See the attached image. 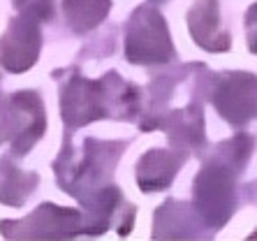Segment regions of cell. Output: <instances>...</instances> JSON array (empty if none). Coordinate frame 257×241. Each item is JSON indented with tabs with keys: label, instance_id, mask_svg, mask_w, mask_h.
<instances>
[{
	"label": "cell",
	"instance_id": "6da1fadb",
	"mask_svg": "<svg viewBox=\"0 0 257 241\" xmlns=\"http://www.w3.org/2000/svg\"><path fill=\"white\" fill-rule=\"evenodd\" d=\"M127 56L137 63L167 60L172 56L165 21L153 10H139L130 24L127 35Z\"/></svg>",
	"mask_w": 257,
	"mask_h": 241
},
{
	"label": "cell",
	"instance_id": "7a4b0ae2",
	"mask_svg": "<svg viewBox=\"0 0 257 241\" xmlns=\"http://www.w3.org/2000/svg\"><path fill=\"white\" fill-rule=\"evenodd\" d=\"M225 86L215 93V104L220 114L232 123L250 118L257 111V79L250 74H227Z\"/></svg>",
	"mask_w": 257,
	"mask_h": 241
},
{
	"label": "cell",
	"instance_id": "3957f363",
	"mask_svg": "<svg viewBox=\"0 0 257 241\" xmlns=\"http://www.w3.org/2000/svg\"><path fill=\"white\" fill-rule=\"evenodd\" d=\"M37 28L33 24H24V28H14V33L3 40V60L7 67H12V72H24L26 67L35 60L37 56Z\"/></svg>",
	"mask_w": 257,
	"mask_h": 241
},
{
	"label": "cell",
	"instance_id": "277c9868",
	"mask_svg": "<svg viewBox=\"0 0 257 241\" xmlns=\"http://www.w3.org/2000/svg\"><path fill=\"white\" fill-rule=\"evenodd\" d=\"M190 28L195 33V40H197L202 47L211 49V51H222L227 49L222 42H218V37H225L229 40L227 35H222L218 30V12H215V0H204L199 3L190 14Z\"/></svg>",
	"mask_w": 257,
	"mask_h": 241
},
{
	"label": "cell",
	"instance_id": "5b68a950",
	"mask_svg": "<svg viewBox=\"0 0 257 241\" xmlns=\"http://www.w3.org/2000/svg\"><path fill=\"white\" fill-rule=\"evenodd\" d=\"M176 167H179V160H174L167 151H151L142 160V174H139L142 188L144 190L165 188L174 176Z\"/></svg>",
	"mask_w": 257,
	"mask_h": 241
},
{
	"label": "cell",
	"instance_id": "8992f818",
	"mask_svg": "<svg viewBox=\"0 0 257 241\" xmlns=\"http://www.w3.org/2000/svg\"><path fill=\"white\" fill-rule=\"evenodd\" d=\"M109 10V0H67V19L77 28H93Z\"/></svg>",
	"mask_w": 257,
	"mask_h": 241
},
{
	"label": "cell",
	"instance_id": "52a82bcc",
	"mask_svg": "<svg viewBox=\"0 0 257 241\" xmlns=\"http://www.w3.org/2000/svg\"><path fill=\"white\" fill-rule=\"evenodd\" d=\"M248 30H250V47L252 51H257V5L248 14Z\"/></svg>",
	"mask_w": 257,
	"mask_h": 241
}]
</instances>
